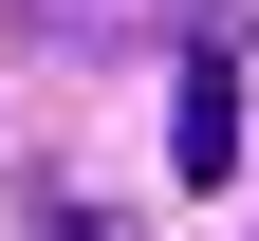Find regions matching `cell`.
Masks as SVG:
<instances>
[{"instance_id": "1", "label": "cell", "mask_w": 259, "mask_h": 241, "mask_svg": "<svg viewBox=\"0 0 259 241\" xmlns=\"http://www.w3.org/2000/svg\"><path fill=\"white\" fill-rule=\"evenodd\" d=\"M167 167H185V186H241V56H185V93H167Z\"/></svg>"}]
</instances>
